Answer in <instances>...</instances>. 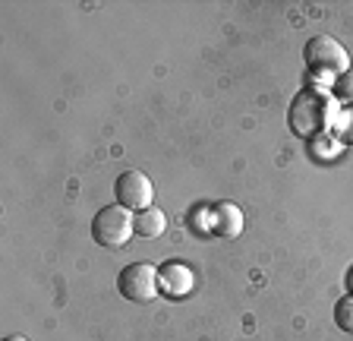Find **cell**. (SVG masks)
Listing matches in <instances>:
<instances>
[{
    "mask_svg": "<svg viewBox=\"0 0 353 341\" xmlns=\"http://www.w3.org/2000/svg\"><path fill=\"white\" fill-rule=\"evenodd\" d=\"M334 104H331V92L319 89V86H306L300 95L290 101V111H287V120H290V130L303 139H316L325 130H331L334 124Z\"/></svg>",
    "mask_w": 353,
    "mask_h": 341,
    "instance_id": "obj_1",
    "label": "cell"
},
{
    "mask_svg": "<svg viewBox=\"0 0 353 341\" xmlns=\"http://www.w3.org/2000/svg\"><path fill=\"white\" fill-rule=\"evenodd\" d=\"M303 60H306V70L312 73V79L334 82L341 73L350 70V54H347V48L328 35L309 38L306 48H303Z\"/></svg>",
    "mask_w": 353,
    "mask_h": 341,
    "instance_id": "obj_2",
    "label": "cell"
},
{
    "mask_svg": "<svg viewBox=\"0 0 353 341\" xmlns=\"http://www.w3.org/2000/svg\"><path fill=\"white\" fill-rule=\"evenodd\" d=\"M136 234V224H132L130 208L123 206H104L101 212L92 222V237L98 246H108V250H120L126 246Z\"/></svg>",
    "mask_w": 353,
    "mask_h": 341,
    "instance_id": "obj_3",
    "label": "cell"
},
{
    "mask_svg": "<svg viewBox=\"0 0 353 341\" xmlns=\"http://www.w3.org/2000/svg\"><path fill=\"white\" fill-rule=\"evenodd\" d=\"M117 291L132 300V304H152L154 297L161 294V284H158V269L152 262H132L120 272L117 278Z\"/></svg>",
    "mask_w": 353,
    "mask_h": 341,
    "instance_id": "obj_4",
    "label": "cell"
},
{
    "mask_svg": "<svg viewBox=\"0 0 353 341\" xmlns=\"http://www.w3.org/2000/svg\"><path fill=\"white\" fill-rule=\"evenodd\" d=\"M114 193H117V206L130 208V212H142V208L152 206L154 186L142 170H123L114 184Z\"/></svg>",
    "mask_w": 353,
    "mask_h": 341,
    "instance_id": "obj_5",
    "label": "cell"
},
{
    "mask_svg": "<svg viewBox=\"0 0 353 341\" xmlns=\"http://www.w3.org/2000/svg\"><path fill=\"white\" fill-rule=\"evenodd\" d=\"M158 284H161V294L174 297V300H180V297L192 294V284H196V275H192V269L186 266V262H164L161 269H158Z\"/></svg>",
    "mask_w": 353,
    "mask_h": 341,
    "instance_id": "obj_6",
    "label": "cell"
},
{
    "mask_svg": "<svg viewBox=\"0 0 353 341\" xmlns=\"http://www.w3.org/2000/svg\"><path fill=\"white\" fill-rule=\"evenodd\" d=\"M208 222H212V231L224 240H234L243 234V212L234 206V202H218V206L208 212Z\"/></svg>",
    "mask_w": 353,
    "mask_h": 341,
    "instance_id": "obj_7",
    "label": "cell"
},
{
    "mask_svg": "<svg viewBox=\"0 0 353 341\" xmlns=\"http://www.w3.org/2000/svg\"><path fill=\"white\" fill-rule=\"evenodd\" d=\"M132 224H136V234H139V237L152 240V237H161L164 231H168V215H164L158 206H148L132 215Z\"/></svg>",
    "mask_w": 353,
    "mask_h": 341,
    "instance_id": "obj_8",
    "label": "cell"
},
{
    "mask_svg": "<svg viewBox=\"0 0 353 341\" xmlns=\"http://www.w3.org/2000/svg\"><path fill=\"white\" fill-rule=\"evenodd\" d=\"M334 322H338L341 332L353 335V294L341 297L338 304H334Z\"/></svg>",
    "mask_w": 353,
    "mask_h": 341,
    "instance_id": "obj_9",
    "label": "cell"
},
{
    "mask_svg": "<svg viewBox=\"0 0 353 341\" xmlns=\"http://www.w3.org/2000/svg\"><path fill=\"white\" fill-rule=\"evenodd\" d=\"M331 95L338 98V101L353 104V67L347 70V73H341L334 82H331Z\"/></svg>",
    "mask_w": 353,
    "mask_h": 341,
    "instance_id": "obj_10",
    "label": "cell"
},
{
    "mask_svg": "<svg viewBox=\"0 0 353 341\" xmlns=\"http://www.w3.org/2000/svg\"><path fill=\"white\" fill-rule=\"evenodd\" d=\"M334 133H338L341 142H353V108H347V111H338V117H334Z\"/></svg>",
    "mask_w": 353,
    "mask_h": 341,
    "instance_id": "obj_11",
    "label": "cell"
},
{
    "mask_svg": "<svg viewBox=\"0 0 353 341\" xmlns=\"http://www.w3.org/2000/svg\"><path fill=\"white\" fill-rule=\"evenodd\" d=\"M347 291H350V294H353V269H350V272H347Z\"/></svg>",
    "mask_w": 353,
    "mask_h": 341,
    "instance_id": "obj_12",
    "label": "cell"
},
{
    "mask_svg": "<svg viewBox=\"0 0 353 341\" xmlns=\"http://www.w3.org/2000/svg\"><path fill=\"white\" fill-rule=\"evenodd\" d=\"M3 341H29L26 335H10V338H3Z\"/></svg>",
    "mask_w": 353,
    "mask_h": 341,
    "instance_id": "obj_13",
    "label": "cell"
}]
</instances>
